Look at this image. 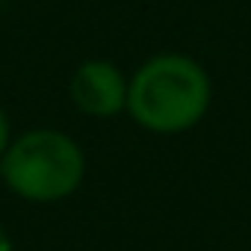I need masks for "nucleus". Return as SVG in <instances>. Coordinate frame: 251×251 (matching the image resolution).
Masks as SVG:
<instances>
[{"label":"nucleus","mask_w":251,"mask_h":251,"mask_svg":"<svg viewBox=\"0 0 251 251\" xmlns=\"http://www.w3.org/2000/svg\"><path fill=\"white\" fill-rule=\"evenodd\" d=\"M213 103L210 71L189 53L163 50L139 62L127 86V115L157 136H180L204 121Z\"/></svg>","instance_id":"1"},{"label":"nucleus","mask_w":251,"mask_h":251,"mask_svg":"<svg viewBox=\"0 0 251 251\" xmlns=\"http://www.w3.org/2000/svg\"><path fill=\"white\" fill-rule=\"evenodd\" d=\"M86 151L74 136L56 127H33L12 139L0 157L3 186L30 204H56L71 198L86 180Z\"/></svg>","instance_id":"2"},{"label":"nucleus","mask_w":251,"mask_h":251,"mask_svg":"<svg viewBox=\"0 0 251 251\" xmlns=\"http://www.w3.org/2000/svg\"><path fill=\"white\" fill-rule=\"evenodd\" d=\"M130 77L112 59H83L68 77V98L86 118H115L127 112Z\"/></svg>","instance_id":"3"},{"label":"nucleus","mask_w":251,"mask_h":251,"mask_svg":"<svg viewBox=\"0 0 251 251\" xmlns=\"http://www.w3.org/2000/svg\"><path fill=\"white\" fill-rule=\"evenodd\" d=\"M15 133H12V121H9V112L3 109V103H0V157L6 154V148L12 145Z\"/></svg>","instance_id":"4"},{"label":"nucleus","mask_w":251,"mask_h":251,"mask_svg":"<svg viewBox=\"0 0 251 251\" xmlns=\"http://www.w3.org/2000/svg\"><path fill=\"white\" fill-rule=\"evenodd\" d=\"M0 251H12V236H9L3 222H0Z\"/></svg>","instance_id":"5"},{"label":"nucleus","mask_w":251,"mask_h":251,"mask_svg":"<svg viewBox=\"0 0 251 251\" xmlns=\"http://www.w3.org/2000/svg\"><path fill=\"white\" fill-rule=\"evenodd\" d=\"M0 6H3V0H0Z\"/></svg>","instance_id":"6"}]
</instances>
